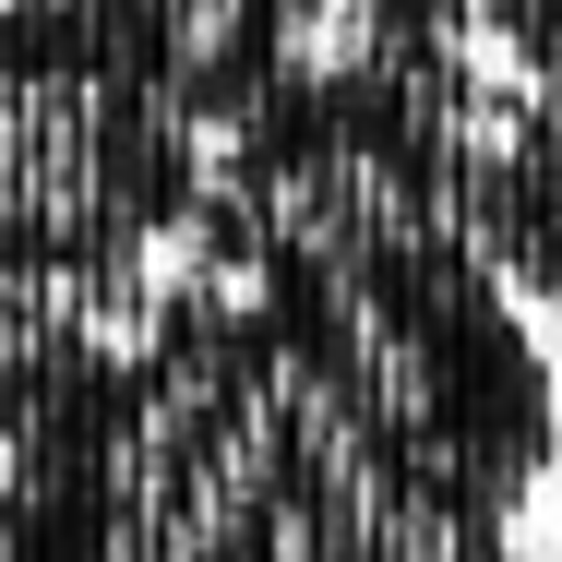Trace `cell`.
<instances>
[{"label": "cell", "mask_w": 562, "mask_h": 562, "mask_svg": "<svg viewBox=\"0 0 562 562\" xmlns=\"http://www.w3.org/2000/svg\"><path fill=\"white\" fill-rule=\"evenodd\" d=\"M204 132L168 120L72 0H0V276L60 312H144L204 204Z\"/></svg>", "instance_id": "2"}, {"label": "cell", "mask_w": 562, "mask_h": 562, "mask_svg": "<svg viewBox=\"0 0 562 562\" xmlns=\"http://www.w3.org/2000/svg\"><path fill=\"white\" fill-rule=\"evenodd\" d=\"M479 24H491V48L562 109V0H479Z\"/></svg>", "instance_id": "5"}, {"label": "cell", "mask_w": 562, "mask_h": 562, "mask_svg": "<svg viewBox=\"0 0 562 562\" xmlns=\"http://www.w3.org/2000/svg\"><path fill=\"white\" fill-rule=\"evenodd\" d=\"M491 539L515 527L419 515L216 276H168L0 443V562H467Z\"/></svg>", "instance_id": "1"}, {"label": "cell", "mask_w": 562, "mask_h": 562, "mask_svg": "<svg viewBox=\"0 0 562 562\" xmlns=\"http://www.w3.org/2000/svg\"><path fill=\"white\" fill-rule=\"evenodd\" d=\"M443 216L467 227V251L539 300L562 336V109L491 48L454 97V132H443Z\"/></svg>", "instance_id": "3"}, {"label": "cell", "mask_w": 562, "mask_h": 562, "mask_svg": "<svg viewBox=\"0 0 562 562\" xmlns=\"http://www.w3.org/2000/svg\"><path fill=\"white\" fill-rule=\"evenodd\" d=\"M85 36L156 97L168 120H192L216 144L227 120H251L324 36V0H72Z\"/></svg>", "instance_id": "4"}]
</instances>
